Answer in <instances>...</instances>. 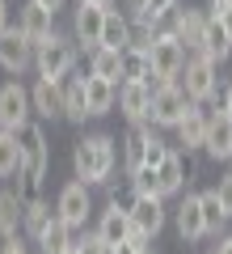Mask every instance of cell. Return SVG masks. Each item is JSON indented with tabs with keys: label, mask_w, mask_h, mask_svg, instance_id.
<instances>
[{
	"label": "cell",
	"mask_w": 232,
	"mask_h": 254,
	"mask_svg": "<svg viewBox=\"0 0 232 254\" xmlns=\"http://www.w3.org/2000/svg\"><path fill=\"white\" fill-rule=\"evenodd\" d=\"M118 165V140L106 131H93L81 136L72 148V174L85 182V187H110V174Z\"/></svg>",
	"instance_id": "cell-1"
},
{
	"label": "cell",
	"mask_w": 232,
	"mask_h": 254,
	"mask_svg": "<svg viewBox=\"0 0 232 254\" xmlns=\"http://www.w3.org/2000/svg\"><path fill=\"white\" fill-rule=\"evenodd\" d=\"M182 64H186V47L173 38V30L169 26H156V34H152V43H148V85H169V81H178V72H182Z\"/></svg>",
	"instance_id": "cell-2"
},
{
	"label": "cell",
	"mask_w": 232,
	"mask_h": 254,
	"mask_svg": "<svg viewBox=\"0 0 232 254\" xmlns=\"http://www.w3.org/2000/svg\"><path fill=\"white\" fill-rule=\"evenodd\" d=\"M76 38L72 34H51L46 43H38L34 47V68H38V76L43 81H63V76L76 68Z\"/></svg>",
	"instance_id": "cell-3"
},
{
	"label": "cell",
	"mask_w": 232,
	"mask_h": 254,
	"mask_svg": "<svg viewBox=\"0 0 232 254\" xmlns=\"http://www.w3.org/2000/svg\"><path fill=\"white\" fill-rule=\"evenodd\" d=\"M178 85L186 89V98L194 102V106L211 102L215 93H220V76H215V60H207L203 51H190V55H186V64H182V72H178Z\"/></svg>",
	"instance_id": "cell-4"
},
{
	"label": "cell",
	"mask_w": 232,
	"mask_h": 254,
	"mask_svg": "<svg viewBox=\"0 0 232 254\" xmlns=\"http://www.w3.org/2000/svg\"><path fill=\"white\" fill-rule=\"evenodd\" d=\"M190 106H194V102L186 98V89H182L178 81H169V85H152L148 123H152V127H178V119L186 115Z\"/></svg>",
	"instance_id": "cell-5"
},
{
	"label": "cell",
	"mask_w": 232,
	"mask_h": 254,
	"mask_svg": "<svg viewBox=\"0 0 232 254\" xmlns=\"http://www.w3.org/2000/svg\"><path fill=\"white\" fill-rule=\"evenodd\" d=\"M55 216H59L68 229H85V225H89V216H93V195H89V187H85L81 178L68 182V187L59 190V199H55Z\"/></svg>",
	"instance_id": "cell-6"
},
{
	"label": "cell",
	"mask_w": 232,
	"mask_h": 254,
	"mask_svg": "<svg viewBox=\"0 0 232 254\" xmlns=\"http://www.w3.org/2000/svg\"><path fill=\"white\" fill-rule=\"evenodd\" d=\"M34 106H30V89L21 81H4L0 85V127L4 131H21L30 123Z\"/></svg>",
	"instance_id": "cell-7"
},
{
	"label": "cell",
	"mask_w": 232,
	"mask_h": 254,
	"mask_svg": "<svg viewBox=\"0 0 232 254\" xmlns=\"http://www.w3.org/2000/svg\"><path fill=\"white\" fill-rule=\"evenodd\" d=\"M106 9H110V4H97V0H81V4H76V17H72V38H76V47L93 51V47L101 43Z\"/></svg>",
	"instance_id": "cell-8"
},
{
	"label": "cell",
	"mask_w": 232,
	"mask_h": 254,
	"mask_svg": "<svg viewBox=\"0 0 232 254\" xmlns=\"http://www.w3.org/2000/svg\"><path fill=\"white\" fill-rule=\"evenodd\" d=\"M127 212H131V229H135V233H143V237H156L165 229V220H169L161 195H135Z\"/></svg>",
	"instance_id": "cell-9"
},
{
	"label": "cell",
	"mask_w": 232,
	"mask_h": 254,
	"mask_svg": "<svg viewBox=\"0 0 232 254\" xmlns=\"http://www.w3.org/2000/svg\"><path fill=\"white\" fill-rule=\"evenodd\" d=\"M0 68H4L9 76H21L26 68H34V43L21 38L13 26L0 34Z\"/></svg>",
	"instance_id": "cell-10"
},
{
	"label": "cell",
	"mask_w": 232,
	"mask_h": 254,
	"mask_svg": "<svg viewBox=\"0 0 232 254\" xmlns=\"http://www.w3.org/2000/svg\"><path fill=\"white\" fill-rule=\"evenodd\" d=\"M114 106L123 110L127 123H148L152 85H148V81H118V98H114Z\"/></svg>",
	"instance_id": "cell-11"
},
{
	"label": "cell",
	"mask_w": 232,
	"mask_h": 254,
	"mask_svg": "<svg viewBox=\"0 0 232 254\" xmlns=\"http://www.w3.org/2000/svg\"><path fill=\"white\" fill-rule=\"evenodd\" d=\"M169 17H173V21H169L173 38H178L186 51H198V47H203V34H207V21H211V17H207L203 9H190V4H186V9H173Z\"/></svg>",
	"instance_id": "cell-12"
},
{
	"label": "cell",
	"mask_w": 232,
	"mask_h": 254,
	"mask_svg": "<svg viewBox=\"0 0 232 254\" xmlns=\"http://www.w3.org/2000/svg\"><path fill=\"white\" fill-rule=\"evenodd\" d=\"M13 30H17L21 38H30V43L38 47V43H46V38L55 34V13L30 0L26 9H17V26H13Z\"/></svg>",
	"instance_id": "cell-13"
},
{
	"label": "cell",
	"mask_w": 232,
	"mask_h": 254,
	"mask_svg": "<svg viewBox=\"0 0 232 254\" xmlns=\"http://www.w3.org/2000/svg\"><path fill=\"white\" fill-rule=\"evenodd\" d=\"M93 233H97L106 246H118V242H127V237L135 233V229H131V212H127L118 199H110L106 208H101V216H97V229H93Z\"/></svg>",
	"instance_id": "cell-14"
},
{
	"label": "cell",
	"mask_w": 232,
	"mask_h": 254,
	"mask_svg": "<svg viewBox=\"0 0 232 254\" xmlns=\"http://www.w3.org/2000/svg\"><path fill=\"white\" fill-rule=\"evenodd\" d=\"M203 153L215 161H228L232 153V119L224 110H207V136H203Z\"/></svg>",
	"instance_id": "cell-15"
},
{
	"label": "cell",
	"mask_w": 232,
	"mask_h": 254,
	"mask_svg": "<svg viewBox=\"0 0 232 254\" xmlns=\"http://www.w3.org/2000/svg\"><path fill=\"white\" fill-rule=\"evenodd\" d=\"M152 174H156V195H161V199H169V195H182V190H186V161H182L178 148H169L165 161L156 165Z\"/></svg>",
	"instance_id": "cell-16"
},
{
	"label": "cell",
	"mask_w": 232,
	"mask_h": 254,
	"mask_svg": "<svg viewBox=\"0 0 232 254\" xmlns=\"http://www.w3.org/2000/svg\"><path fill=\"white\" fill-rule=\"evenodd\" d=\"M30 106H34L38 119H63V89H59V81H43V76H38V81L30 85Z\"/></svg>",
	"instance_id": "cell-17"
},
{
	"label": "cell",
	"mask_w": 232,
	"mask_h": 254,
	"mask_svg": "<svg viewBox=\"0 0 232 254\" xmlns=\"http://www.w3.org/2000/svg\"><path fill=\"white\" fill-rule=\"evenodd\" d=\"M173 225H178V237H182V242H203V237H207L198 195H186V199L178 203V212H173Z\"/></svg>",
	"instance_id": "cell-18"
},
{
	"label": "cell",
	"mask_w": 232,
	"mask_h": 254,
	"mask_svg": "<svg viewBox=\"0 0 232 254\" xmlns=\"http://www.w3.org/2000/svg\"><path fill=\"white\" fill-rule=\"evenodd\" d=\"M118 85L106 81V76H85V106H89V119H101L114 110Z\"/></svg>",
	"instance_id": "cell-19"
},
{
	"label": "cell",
	"mask_w": 232,
	"mask_h": 254,
	"mask_svg": "<svg viewBox=\"0 0 232 254\" xmlns=\"http://www.w3.org/2000/svg\"><path fill=\"white\" fill-rule=\"evenodd\" d=\"M156 131L152 123H131V131H127L123 140H118V157H123V165H127V174H135V170H143V148H148V136Z\"/></svg>",
	"instance_id": "cell-20"
},
{
	"label": "cell",
	"mask_w": 232,
	"mask_h": 254,
	"mask_svg": "<svg viewBox=\"0 0 232 254\" xmlns=\"http://www.w3.org/2000/svg\"><path fill=\"white\" fill-rule=\"evenodd\" d=\"M178 148H186V153H194V148H203V136H207V110L203 106H190L186 115L178 119Z\"/></svg>",
	"instance_id": "cell-21"
},
{
	"label": "cell",
	"mask_w": 232,
	"mask_h": 254,
	"mask_svg": "<svg viewBox=\"0 0 232 254\" xmlns=\"http://www.w3.org/2000/svg\"><path fill=\"white\" fill-rule=\"evenodd\" d=\"M59 89H63V119L68 123H85L89 119V106H85V76H63L59 81Z\"/></svg>",
	"instance_id": "cell-22"
},
{
	"label": "cell",
	"mask_w": 232,
	"mask_h": 254,
	"mask_svg": "<svg viewBox=\"0 0 232 254\" xmlns=\"http://www.w3.org/2000/svg\"><path fill=\"white\" fill-rule=\"evenodd\" d=\"M55 220V208L46 199H30L26 212H21V237H30V242H38V237L46 233V225Z\"/></svg>",
	"instance_id": "cell-23"
},
{
	"label": "cell",
	"mask_w": 232,
	"mask_h": 254,
	"mask_svg": "<svg viewBox=\"0 0 232 254\" xmlns=\"http://www.w3.org/2000/svg\"><path fill=\"white\" fill-rule=\"evenodd\" d=\"M21 212H26V199L17 190H0V242L21 233Z\"/></svg>",
	"instance_id": "cell-24"
},
{
	"label": "cell",
	"mask_w": 232,
	"mask_h": 254,
	"mask_svg": "<svg viewBox=\"0 0 232 254\" xmlns=\"http://www.w3.org/2000/svg\"><path fill=\"white\" fill-rule=\"evenodd\" d=\"M97 47H114V51L131 47V17H127V13L106 9V21H101V43H97Z\"/></svg>",
	"instance_id": "cell-25"
},
{
	"label": "cell",
	"mask_w": 232,
	"mask_h": 254,
	"mask_svg": "<svg viewBox=\"0 0 232 254\" xmlns=\"http://www.w3.org/2000/svg\"><path fill=\"white\" fill-rule=\"evenodd\" d=\"M118 68H123V51L114 47H93L89 51V76H106L118 85Z\"/></svg>",
	"instance_id": "cell-26"
},
{
	"label": "cell",
	"mask_w": 232,
	"mask_h": 254,
	"mask_svg": "<svg viewBox=\"0 0 232 254\" xmlns=\"http://www.w3.org/2000/svg\"><path fill=\"white\" fill-rule=\"evenodd\" d=\"M148 47H123V68L118 81H148Z\"/></svg>",
	"instance_id": "cell-27"
},
{
	"label": "cell",
	"mask_w": 232,
	"mask_h": 254,
	"mask_svg": "<svg viewBox=\"0 0 232 254\" xmlns=\"http://www.w3.org/2000/svg\"><path fill=\"white\" fill-rule=\"evenodd\" d=\"M72 233H76V229H68L59 216H55L51 225H46V233L38 237V254H63L72 246Z\"/></svg>",
	"instance_id": "cell-28"
},
{
	"label": "cell",
	"mask_w": 232,
	"mask_h": 254,
	"mask_svg": "<svg viewBox=\"0 0 232 254\" xmlns=\"http://www.w3.org/2000/svg\"><path fill=\"white\" fill-rule=\"evenodd\" d=\"M21 170V148H17V131L0 127V178H13Z\"/></svg>",
	"instance_id": "cell-29"
},
{
	"label": "cell",
	"mask_w": 232,
	"mask_h": 254,
	"mask_svg": "<svg viewBox=\"0 0 232 254\" xmlns=\"http://www.w3.org/2000/svg\"><path fill=\"white\" fill-rule=\"evenodd\" d=\"M198 208H203V225H207V237H220V229H224V208H220V199H215V187L211 190H198Z\"/></svg>",
	"instance_id": "cell-30"
},
{
	"label": "cell",
	"mask_w": 232,
	"mask_h": 254,
	"mask_svg": "<svg viewBox=\"0 0 232 254\" xmlns=\"http://www.w3.org/2000/svg\"><path fill=\"white\" fill-rule=\"evenodd\" d=\"M198 51H203L207 60H215V64H220V60H228V55H232V38L224 34V30L215 26V21H207V34H203V47H198Z\"/></svg>",
	"instance_id": "cell-31"
},
{
	"label": "cell",
	"mask_w": 232,
	"mask_h": 254,
	"mask_svg": "<svg viewBox=\"0 0 232 254\" xmlns=\"http://www.w3.org/2000/svg\"><path fill=\"white\" fill-rule=\"evenodd\" d=\"M173 9H178V0H143V9H139V13H131V17H143V21H165Z\"/></svg>",
	"instance_id": "cell-32"
},
{
	"label": "cell",
	"mask_w": 232,
	"mask_h": 254,
	"mask_svg": "<svg viewBox=\"0 0 232 254\" xmlns=\"http://www.w3.org/2000/svg\"><path fill=\"white\" fill-rule=\"evenodd\" d=\"M165 153H169V144L152 131V136H148V148H143V165H148V170H156V165L165 161Z\"/></svg>",
	"instance_id": "cell-33"
},
{
	"label": "cell",
	"mask_w": 232,
	"mask_h": 254,
	"mask_svg": "<svg viewBox=\"0 0 232 254\" xmlns=\"http://www.w3.org/2000/svg\"><path fill=\"white\" fill-rule=\"evenodd\" d=\"M127 178H131V190H135V195H156V174H152L148 165L135 170V174H127Z\"/></svg>",
	"instance_id": "cell-34"
},
{
	"label": "cell",
	"mask_w": 232,
	"mask_h": 254,
	"mask_svg": "<svg viewBox=\"0 0 232 254\" xmlns=\"http://www.w3.org/2000/svg\"><path fill=\"white\" fill-rule=\"evenodd\" d=\"M148 242H152V237H143V233H131L127 242L110 246V254H152V250H148Z\"/></svg>",
	"instance_id": "cell-35"
},
{
	"label": "cell",
	"mask_w": 232,
	"mask_h": 254,
	"mask_svg": "<svg viewBox=\"0 0 232 254\" xmlns=\"http://www.w3.org/2000/svg\"><path fill=\"white\" fill-rule=\"evenodd\" d=\"M72 246H76V254H110V246L101 242L97 233H85V237H72Z\"/></svg>",
	"instance_id": "cell-36"
},
{
	"label": "cell",
	"mask_w": 232,
	"mask_h": 254,
	"mask_svg": "<svg viewBox=\"0 0 232 254\" xmlns=\"http://www.w3.org/2000/svg\"><path fill=\"white\" fill-rule=\"evenodd\" d=\"M215 199H220V208H224V216L232 220V170L224 174L220 182H215Z\"/></svg>",
	"instance_id": "cell-37"
},
{
	"label": "cell",
	"mask_w": 232,
	"mask_h": 254,
	"mask_svg": "<svg viewBox=\"0 0 232 254\" xmlns=\"http://www.w3.org/2000/svg\"><path fill=\"white\" fill-rule=\"evenodd\" d=\"M0 254H30V246H26V237H4V242H0Z\"/></svg>",
	"instance_id": "cell-38"
},
{
	"label": "cell",
	"mask_w": 232,
	"mask_h": 254,
	"mask_svg": "<svg viewBox=\"0 0 232 254\" xmlns=\"http://www.w3.org/2000/svg\"><path fill=\"white\" fill-rule=\"evenodd\" d=\"M13 26V13H9V4H4V0H0V34H4V30Z\"/></svg>",
	"instance_id": "cell-39"
},
{
	"label": "cell",
	"mask_w": 232,
	"mask_h": 254,
	"mask_svg": "<svg viewBox=\"0 0 232 254\" xmlns=\"http://www.w3.org/2000/svg\"><path fill=\"white\" fill-rule=\"evenodd\" d=\"M215 254H232V233H220V246H215Z\"/></svg>",
	"instance_id": "cell-40"
},
{
	"label": "cell",
	"mask_w": 232,
	"mask_h": 254,
	"mask_svg": "<svg viewBox=\"0 0 232 254\" xmlns=\"http://www.w3.org/2000/svg\"><path fill=\"white\" fill-rule=\"evenodd\" d=\"M34 4H43V9H51V13H59L63 4H68V0H34Z\"/></svg>",
	"instance_id": "cell-41"
},
{
	"label": "cell",
	"mask_w": 232,
	"mask_h": 254,
	"mask_svg": "<svg viewBox=\"0 0 232 254\" xmlns=\"http://www.w3.org/2000/svg\"><path fill=\"white\" fill-rule=\"evenodd\" d=\"M220 110H224V115L232 119V85H228V89H224V106H220Z\"/></svg>",
	"instance_id": "cell-42"
},
{
	"label": "cell",
	"mask_w": 232,
	"mask_h": 254,
	"mask_svg": "<svg viewBox=\"0 0 232 254\" xmlns=\"http://www.w3.org/2000/svg\"><path fill=\"white\" fill-rule=\"evenodd\" d=\"M123 4H127V13H139L143 9V0H123Z\"/></svg>",
	"instance_id": "cell-43"
},
{
	"label": "cell",
	"mask_w": 232,
	"mask_h": 254,
	"mask_svg": "<svg viewBox=\"0 0 232 254\" xmlns=\"http://www.w3.org/2000/svg\"><path fill=\"white\" fill-rule=\"evenodd\" d=\"M63 254H76V246H68V250H63Z\"/></svg>",
	"instance_id": "cell-44"
},
{
	"label": "cell",
	"mask_w": 232,
	"mask_h": 254,
	"mask_svg": "<svg viewBox=\"0 0 232 254\" xmlns=\"http://www.w3.org/2000/svg\"><path fill=\"white\" fill-rule=\"evenodd\" d=\"M97 4H114V0H97Z\"/></svg>",
	"instance_id": "cell-45"
},
{
	"label": "cell",
	"mask_w": 232,
	"mask_h": 254,
	"mask_svg": "<svg viewBox=\"0 0 232 254\" xmlns=\"http://www.w3.org/2000/svg\"><path fill=\"white\" fill-rule=\"evenodd\" d=\"M220 4H232V0H220Z\"/></svg>",
	"instance_id": "cell-46"
},
{
	"label": "cell",
	"mask_w": 232,
	"mask_h": 254,
	"mask_svg": "<svg viewBox=\"0 0 232 254\" xmlns=\"http://www.w3.org/2000/svg\"><path fill=\"white\" fill-rule=\"evenodd\" d=\"M228 165H232V153H228Z\"/></svg>",
	"instance_id": "cell-47"
}]
</instances>
